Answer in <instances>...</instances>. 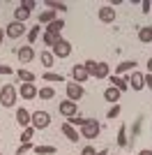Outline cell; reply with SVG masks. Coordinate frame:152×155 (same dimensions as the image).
<instances>
[{"instance_id": "cell-1", "label": "cell", "mask_w": 152, "mask_h": 155, "mask_svg": "<svg viewBox=\"0 0 152 155\" xmlns=\"http://www.w3.org/2000/svg\"><path fill=\"white\" fill-rule=\"evenodd\" d=\"M85 67H88L90 77H95V79H108V77H111V65H108V63H101V60H99V63L88 60Z\"/></svg>"}, {"instance_id": "cell-2", "label": "cell", "mask_w": 152, "mask_h": 155, "mask_svg": "<svg viewBox=\"0 0 152 155\" xmlns=\"http://www.w3.org/2000/svg\"><path fill=\"white\" fill-rule=\"evenodd\" d=\"M16 97H19V88H14V86H2L0 88V104L2 107H14L16 104Z\"/></svg>"}, {"instance_id": "cell-3", "label": "cell", "mask_w": 152, "mask_h": 155, "mask_svg": "<svg viewBox=\"0 0 152 155\" xmlns=\"http://www.w3.org/2000/svg\"><path fill=\"white\" fill-rule=\"evenodd\" d=\"M25 32H28V28L21 21H12V23L5 26V37H9V39H19V37H23Z\"/></svg>"}, {"instance_id": "cell-4", "label": "cell", "mask_w": 152, "mask_h": 155, "mask_svg": "<svg viewBox=\"0 0 152 155\" xmlns=\"http://www.w3.org/2000/svg\"><path fill=\"white\" fill-rule=\"evenodd\" d=\"M30 125L35 130H46L51 125V114L49 111H35L32 118H30Z\"/></svg>"}, {"instance_id": "cell-5", "label": "cell", "mask_w": 152, "mask_h": 155, "mask_svg": "<svg viewBox=\"0 0 152 155\" xmlns=\"http://www.w3.org/2000/svg\"><path fill=\"white\" fill-rule=\"evenodd\" d=\"M101 132V125L97 123V120H92V118H88V123L81 127V137L83 139H97Z\"/></svg>"}, {"instance_id": "cell-6", "label": "cell", "mask_w": 152, "mask_h": 155, "mask_svg": "<svg viewBox=\"0 0 152 155\" xmlns=\"http://www.w3.org/2000/svg\"><path fill=\"white\" fill-rule=\"evenodd\" d=\"M51 53L55 56V58H69L71 56V42H67V39H58V44L51 49Z\"/></svg>"}, {"instance_id": "cell-7", "label": "cell", "mask_w": 152, "mask_h": 155, "mask_svg": "<svg viewBox=\"0 0 152 155\" xmlns=\"http://www.w3.org/2000/svg\"><path fill=\"white\" fill-rule=\"evenodd\" d=\"M97 16H99V21H101V23H113V21H115V16H118V12L113 9V5H104V7H99Z\"/></svg>"}, {"instance_id": "cell-8", "label": "cell", "mask_w": 152, "mask_h": 155, "mask_svg": "<svg viewBox=\"0 0 152 155\" xmlns=\"http://www.w3.org/2000/svg\"><path fill=\"white\" fill-rule=\"evenodd\" d=\"M58 111L62 114L65 118H71L76 116V111H78V102H71V100H65V102L58 104Z\"/></svg>"}, {"instance_id": "cell-9", "label": "cell", "mask_w": 152, "mask_h": 155, "mask_svg": "<svg viewBox=\"0 0 152 155\" xmlns=\"http://www.w3.org/2000/svg\"><path fill=\"white\" fill-rule=\"evenodd\" d=\"M71 77H74L76 84H85V81L90 79V72H88V67H85V63L83 65H74V67H71Z\"/></svg>"}, {"instance_id": "cell-10", "label": "cell", "mask_w": 152, "mask_h": 155, "mask_svg": "<svg viewBox=\"0 0 152 155\" xmlns=\"http://www.w3.org/2000/svg\"><path fill=\"white\" fill-rule=\"evenodd\" d=\"M127 81H129L131 91H143L145 88V74H141V72H131V77L127 79Z\"/></svg>"}, {"instance_id": "cell-11", "label": "cell", "mask_w": 152, "mask_h": 155, "mask_svg": "<svg viewBox=\"0 0 152 155\" xmlns=\"http://www.w3.org/2000/svg\"><path fill=\"white\" fill-rule=\"evenodd\" d=\"M83 97V86L81 84H67V100H71V102H78Z\"/></svg>"}, {"instance_id": "cell-12", "label": "cell", "mask_w": 152, "mask_h": 155, "mask_svg": "<svg viewBox=\"0 0 152 155\" xmlns=\"http://www.w3.org/2000/svg\"><path fill=\"white\" fill-rule=\"evenodd\" d=\"M19 93H21V97L23 100H32V97H37V86L35 84H21L19 86Z\"/></svg>"}, {"instance_id": "cell-13", "label": "cell", "mask_w": 152, "mask_h": 155, "mask_svg": "<svg viewBox=\"0 0 152 155\" xmlns=\"http://www.w3.org/2000/svg\"><path fill=\"white\" fill-rule=\"evenodd\" d=\"M16 56H19L21 63H30V60L35 58V49H32L30 44H28V46H21L19 51H16Z\"/></svg>"}, {"instance_id": "cell-14", "label": "cell", "mask_w": 152, "mask_h": 155, "mask_svg": "<svg viewBox=\"0 0 152 155\" xmlns=\"http://www.w3.org/2000/svg\"><path fill=\"white\" fill-rule=\"evenodd\" d=\"M120 95H122V93L118 91V88H113V86H108L106 91H104V100L111 102V104H118V102H120Z\"/></svg>"}, {"instance_id": "cell-15", "label": "cell", "mask_w": 152, "mask_h": 155, "mask_svg": "<svg viewBox=\"0 0 152 155\" xmlns=\"http://www.w3.org/2000/svg\"><path fill=\"white\" fill-rule=\"evenodd\" d=\"M30 118H32V114H28L25 109H16V123L21 125V127H30Z\"/></svg>"}, {"instance_id": "cell-16", "label": "cell", "mask_w": 152, "mask_h": 155, "mask_svg": "<svg viewBox=\"0 0 152 155\" xmlns=\"http://www.w3.org/2000/svg\"><path fill=\"white\" fill-rule=\"evenodd\" d=\"M111 86H113V88H118L120 93H127V91H129V81H127L125 77H115V74H113V77H111Z\"/></svg>"}, {"instance_id": "cell-17", "label": "cell", "mask_w": 152, "mask_h": 155, "mask_svg": "<svg viewBox=\"0 0 152 155\" xmlns=\"http://www.w3.org/2000/svg\"><path fill=\"white\" fill-rule=\"evenodd\" d=\"M62 28H65V21H62V19H55L53 23H49V26H46L44 30H46V32H51V35H58V37H60Z\"/></svg>"}, {"instance_id": "cell-18", "label": "cell", "mask_w": 152, "mask_h": 155, "mask_svg": "<svg viewBox=\"0 0 152 155\" xmlns=\"http://www.w3.org/2000/svg\"><path fill=\"white\" fill-rule=\"evenodd\" d=\"M60 130H62V134L67 137L69 141H74V143L78 141V132H76V127H71L69 123H62V127H60Z\"/></svg>"}, {"instance_id": "cell-19", "label": "cell", "mask_w": 152, "mask_h": 155, "mask_svg": "<svg viewBox=\"0 0 152 155\" xmlns=\"http://www.w3.org/2000/svg\"><path fill=\"white\" fill-rule=\"evenodd\" d=\"M138 39L143 44H150L152 42V26H141L138 28Z\"/></svg>"}, {"instance_id": "cell-20", "label": "cell", "mask_w": 152, "mask_h": 155, "mask_svg": "<svg viewBox=\"0 0 152 155\" xmlns=\"http://www.w3.org/2000/svg\"><path fill=\"white\" fill-rule=\"evenodd\" d=\"M58 19V12H53V9H46V12L39 14V26L44 23V26H49V23H53V21Z\"/></svg>"}, {"instance_id": "cell-21", "label": "cell", "mask_w": 152, "mask_h": 155, "mask_svg": "<svg viewBox=\"0 0 152 155\" xmlns=\"http://www.w3.org/2000/svg\"><path fill=\"white\" fill-rule=\"evenodd\" d=\"M134 67H136V63H134V60H125V63H120L118 67H115V77L127 74V72H134Z\"/></svg>"}, {"instance_id": "cell-22", "label": "cell", "mask_w": 152, "mask_h": 155, "mask_svg": "<svg viewBox=\"0 0 152 155\" xmlns=\"http://www.w3.org/2000/svg\"><path fill=\"white\" fill-rule=\"evenodd\" d=\"M39 60H42V65H44L46 70H51V67L55 65V56H53L51 51H42L39 53Z\"/></svg>"}, {"instance_id": "cell-23", "label": "cell", "mask_w": 152, "mask_h": 155, "mask_svg": "<svg viewBox=\"0 0 152 155\" xmlns=\"http://www.w3.org/2000/svg\"><path fill=\"white\" fill-rule=\"evenodd\" d=\"M30 19V12H28V9H25V7H16V9H14V21H21V23H25V21Z\"/></svg>"}, {"instance_id": "cell-24", "label": "cell", "mask_w": 152, "mask_h": 155, "mask_svg": "<svg viewBox=\"0 0 152 155\" xmlns=\"http://www.w3.org/2000/svg\"><path fill=\"white\" fill-rule=\"evenodd\" d=\"M118 146H120V148H127V146H129V139H127V125H120V130H118Z\"/></svg>"}, {"instance_id": "cell-25", "label": "cell", "mask_w": 152, "mask_h": 155, "mask_svg": "<svg viewBox=\"0 0 152 155\" xmlns=\"http://www.w3.org/2000/svg\"><path fill=\"white\" fill-rule=\"evenodd\" d=\"M16 77H19V81H23V84H35V79H37L32 72H28V70H19Z\"/></svg>"}, {"instance_id": "cell-26", "label": "cell", "mask_w": 152, "mask_h": 155, "mask_svg": "<svg viewBox=\"0 0 152 155\" xmlns=\"http://www.w3.org/2000/svg\"><path fill=\"white\" fill-rule=\"evenodd\" d=\"M32 150H35L37 155H55L58 153L55 146H32Z\"/></svg>"}, {"instance_id": "cell-27", "label": "cell", "mask_w": 152, "mask_h": 155, "mask_svg": "<svg viewBox=\"0 0 152 155\" xmlns=\"http://www.w3.org/2000/svg\"><path fill=\"white\" fill-rule=\"evenodd\" d=\"M39 35H44V32H42V28H39V23L35 28H30V30H28V42H30V46L35 44V42H37V37Z\"/></svg>"}, {"instance_id": "cell-28", "label": "cell", "mask_w": 152, "mask_h": 155, "mask_svg": "<svg viewBox=\"0 0 152 155\" xmlns=\"http://www.w3.org/2000/svg\"><path fill=\"white\" fill-rule=\"evenodd\" d=\"M39 100H53V97H55V91H53V88H51V86H44V88H39Z\"/></svg>"}, {"instance_id": "cell-29", "label": "cell", "mask_w": 152, "mask_h": 155, "mask_svg": "<svg viewBox=\"0 0 152 155\" xmlns=\"http://www.w3.org/2000/svg\"><path fill=\"white\" fill-rule=\"evenodd\" d=\"M32 134H35V127H25L23 132H21V143H32Z\"/></svg>"}, {"instance_id": "cell-30", "label": "cell", "mask_w": 152, "mask_h": 155, "mask_svg": "<svg viewBox=\"0 0 152 155\" xmlns=\"http://www.w3.org/2000/svg\"><path fill=\"white\" fill-rule=\"evenodd\" d=\"M42 39H44V44H46V46H51V49H53V46L58 44V39H60V37H58V35H51V32H46V30H44Z\"/></svg>"}, {"instance_id": "cell-31", "label": "cell", "mask_w": 152, "mask_h": 155, "mask_svg": "<svg viewBox=\"0 0 152 155\" xmlns=\"http://www.w3.org/2000/svg\"><path fill=\"white\" fill-rule=\"evenodd\" d=\"M44 81H58V84H65V77L60 74V72H46Z\"/></svg>"}, {"instance_id": "cell-32", "label": "cell", "mask_w": 152, "mask_h": 155, "mask_svg": "<svg viewBox=\"0 0 152 155\" xmlns=\"http://www.w3.org/2000/svg\"><path fill=\"white\" fill-rule=\"evenodd\" d=\"M65 123H69L71 127H83V125L88 123V118H81V116H71V118H67Z\"/></svg>"}, {"instance_id": "cell-33", "label": "cell", "mask_w": 152, "mask_h": 155, "mask_svg": "<svg viewBox=\"0 0 152 155\" xmlns=\"http://www.w3.org/2000/svg\"><path fill=\"white\" fill-rule=\"evenodd\" d=\"M81 155H108V148H101V150H95L92 146H85L81 150Z\"/></svg>"}, {"instance_id": "cell-34", "label": "cell", "mask_w": 152, "mask_h": 155, "mask_svg": "<svg viewBox=\"0 0 152 155\" xmlns=\"http://www.w3.org/2000/svg\"><path fill=\"white\" fill-rule=\"evenodd\" d=\"M46 5H49L53 12H65V9H67V5H65V2H55V0H49Z\"/></svg>"}, {"instance_id": "cell-35", "label": "cell", "mask_w": 152, "mask_h": 155, "mask_svg": "<svg viewBox=\"0 0 152 155\" xmlns=\"http://www.w3.org/2000/svg\"><path fill=\"white\" fill-rule=\"evenodd\" d=\"M118 116H120V104H113V107L106 111V118H108V120H113V118H118Z\"/></svg>"}, {"instance_id": "cell-36", "label": "cell", "mask_w": 152, "mask_h": 155, "mask_svg": "<svg viewBox=\"0 0 152 155\" xmlns=\"http://www.w3.org/2000/svg\"><path fill=\"white\" fill-rule=\"evenodd\" d=\"M21 7H25L28 12H32V9L37 7V2H35V0H23V2H21Z\"/></svg>"}, {"instance_id": "cell-37", "label": "cell", "mask_w": 152, "mask_h": 155, "mask_svg": "<svg viewBox=\"0 0 152 155\" xmlns=\"http://www.w3.org/2000/svg\"><path fill=\"white\" fill-rule=\"evenodd\" d=\"M30 148H32V143H21L19 148H16V155H23V153H28Z\"/></svg>"}, {"instance_id": "cell-38", "label": "cell", "mask_w": 152, "mask_h": 155, "mask_svg": "<svg viewBox=\"0 0 152 155\" xmlns=\"http://www.w3.org/2000/svg\"><path fill=\"white\" fill-rule=\"evenodd\" d=\"M0 74H12V67L9 65H0Z\"/></svg>"}, {"instance_id": "cell-39", "label": "cell", "mask_w": 152, "mask_h": 155, "mask_svg": "<svg viewBox=\"0 0 152 155\" xmlns=\"http://www.w3.org/2000/svg\"><path fill=\"white\" fill-rule=\"evenodd\" d=\"M141 7H143V12H150V0H143V2H141Z\"/></svg>"}, {"instance_id": "cell-40", "label": "cell", "mask_w": 152, "mask_h": 155, "mask_svg": "<svg viewBox=\"0 0 152 155\" xmlns=\"http://www.w3.org/2000/svg\"><path fill=\"white\" fill-rule=\"evenodd\" d=\"M145 86L152 91V74H145Z\"/></svg>"}, {"instance_id": "cell-41", "label": "cell", "mask_w": 152, "mask_h": 155, "mask_svg": "<svg viewBox=\"0 0 152 155\" xmlns=\"http://www.w3.org/2000/svg\"><path fill=\"white\" fill-rule=\"evenodd\" d=\"M147 74H152V56L147 58Z\"/></svg>"}, {"instance_id": "cell-42", "label": "cell", "mask_w": 152, "mask_h": 155, "mask_svg": "<svg viewBox=\"0 0 152 155\" xmlns=\"http://www.w3.org/2000/svg\"><path fill=\"white\" fill-rule=\"evenodd\" d=\"M138 155H152V150H150V148H143V150H141Z\"/></svg>"}, {"instance_id": "cell-43", "label": "cell", "mask_w": 152, "mask_h": 155, "mask_svg": "<svg viewBox=\"0 0 152 155\" xmlns=\"http://www.w3.org/2000/svg\"><path fill=\"white\" fill-rule=\"evenodd\" d=\"M2 37H5V30H2V28H0V44H2Z\"/></svg>"}, {"instance_id": "cell-44", "label": "cell", "mask_w": 152, "mask_h": 155, "mask_svg": "<svg viewBox=\"0 0 152 155\" xmlns=\"http://www.w3.org/2000/svg\"><path fill=\"white\" fill-rule=\"evenodd\" d=\"M0 155H2V153H0Z\"/></svg>"}]
</instances>
